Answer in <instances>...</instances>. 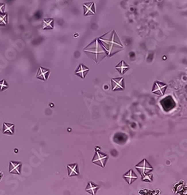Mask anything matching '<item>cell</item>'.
Segmentation results:
<instances>
[{"instance_id": "obj_1", "label": "cell", "mask_w": 187, "mask_h": 195, "mask_svg": "<svg viewBox=\"0 0 187 195\" xmlns=\"http://www.w3.org/2000/svg\"><path fill=\"white\" fill-rule=\"evenodd\" d=\"M117 36L116 32H113V35L112 37H110V39H104V38H99V42H101L102 43H103V45H105V48H107V51H108V55L111 54V51L113 49V48L114 46H119L120 48H123V45H121V42H117L115 41V37Z\"/></svg>"}, {"instance_id": "obj_2", "label": "cell", "mask_w": 187, "mask_h": 195, "mask_svg": "<svg viewBox=\"0 0 187 195\" xmlns=\"http://www.w3.org/2000/svg\"><path fill=\"white\" fill-rule=\"evenodd\" d=\"M85 51L87 52L92 53V54L94 53L96 59H98L99 54H105L106 53V50L100 45V43L99 42V40L98 39H96L94 42H92L89 46H88V48H86Z\"/></svg>"}, {"instance_id": "obj_3", "label": "cell", "mask_w": 187, "mask_h": 195, "mask_svg": "<svg viewBox=\"0 0 187 195\" xmlns=\"http://www.w3.org/2000/svg\"><path fill=\"white\" fill-rule=\"evenodd\" d=\"M107 158H108V155H107L102 154V153L99 152V151L96 150L93 159L92 160V162L99 165V166H101L102 168H104Z\"/></svg>"}, {"instance_id": "obj_4", "label": "cell", "mask_w": 187, "mask_h": 195, "mask_svg": "<svg viewBox=\"0 0 187 195\" xmlns=\"http://www.w3.org/2000/svg\"><path fill=\"white\" fill-rule=\"evenodd\" d=\"M135 168L139 170V172H140L142 176L144 173H147L148 172L151 171L153 169V168L151 167L150 164L148 163L146 159H143L138 165L135 166Z\"/></svg>"}, {"instance_id": "obj_5", "label": "cell", "mask_w": 187, "mask_h": 195, "mask_svg": "<svg viewBox=\"0 0 187 195\" xmlns=\"http://www.w3.org/2000/svg\"><path fill=\"white\" fill-rule=\"evenodd\" d=\"M167 88V85L159 81H155L154 84L152 93H155L157 95H163L165 92V90Z\"/></svg>"}, {"instance_id": "obj_6", "label": "cell", "mask_w": 187, "mask_h": 195, "mask_svg": "<svg viewBox=\"0 0 187 195\" xmlns=\"http://www.w3.org/2000/svg\"><path fill=\"white\" fill-rule=\"evenodd\" d=\"M112 87H113V91L116 90H124V78L119 77V78H113L111 80Z\"/></svg>"}, {"instance_id": "obj_7", "label": "cell", "mask_w": 187, "mask_h": 195, "mask_svg": "<svg viewBox=\"0 0 187 195\" xmlns=\"http://www.w3.org/2000/svg\"><path fill=\"white\" fill-rule=\"evenodd\" d=\"M49 74V70L43 68V67H40L39 70L37 72V74H36V77L39 78V79H41L42 80H47V78H48V76H49L48 75Z\"/></svg>"}, {"instance_id": "obj_8", "label": "cell", "mask_w": 187, "mask_h": 195, "mask_svg": "<svg viewBox=\"0 0 187 195\" xmlns=\"http://www.w3.org/2000/svg\"><path fill=\"white\" fill-rule=\"evenodd\" d=\"M20 167L21 163L20 162H10L9 163V172L10 173H15L20 175Z\"/></svg>"}, {"instance_id": "obj_9", "label": "cell", "mask_w": 187, "mask_h": 195, "mask_svg": "<svg viewBox=\"0 0 187 195\" xmlns=\"http://www.w3.org/2000/svg\"><path fill=\"white\" fill-rule=\"evenodd\" d=\"M96 13L95 11V4L93 3H86L84 4V15H94Z\"/></svg>"}, {"instance_id": "obj_10", "label": "cell", "mask_w": 187, "mask_h": 195, "mask_svg": "<svg viewBox=\"0 0 187 195\" xmlns=\"http://www.w3.org/2000/svg\"><path fill=\"white\" fill-rule=\"evenodd\" d=\"M68 172V176H78L79 175V170H78V164H73V165H68L67 166Z\"/></svg>"}, {"instance_id": "obj_11", "label": "cell", "mask_w": 187, "mask_h": 195, "mask_svg": "<svg viewBox=\"0 0 187 195\" xmlns=\"http://www.w3.org/2000/svg\"><path fill=\"white\" fill-rule=\"evenodd\" d=\"M124 178L126 179V180L128 181V184H131V183L138 178V177H137V175H135V173L133 172L132 169H130V170L128 171V173H126L125 175H124Z\"/></svg>"}, {"instance_id": "obj_12", "label": "cell", "mask_w": 187, "mask_h": 195, "mask_svg": "<svg viewBox=\"0 0 187 195\" xmlns=\"http://www.w3.org/2000/svg\"><path fill=\"white\" fill-rule=\"evenodd\" d=\"M88 70L89 69L88 67H86L83 65V64H80L79 66H78V70H76V74L77 75H78L79 76H81L82 78H85V76H86V73L88 71Z\"/></svg>"}, {"instance_id": "obj_13", "label": "cell", "mask_w": 187, "mask_h": 195, "mask_svg": "<svg viewBox=\"0 0 187 195\" xmlns=\"http://www.w3.org/2000/svg\"><path fill=\"white\" fill-rule=\"evenodd\" d=\"M3 134L13 135L14 134V124H3Z\"/></svg>"}, {"instance_id": "obj_14", "label": "cell", "mask_w": 187, "mask_h": 195, "mask_svg": "<svg viewBox=\"0 0 187 195\" xmlns=\"http://www.w3.org/2000/svg\"><path fill=\"white\" fill-rule=\"evenodd\" d=\"M116 69L117 70H119L120 72V74L123 75V74H124L126 73V71H128L129 70V66L126 64L124 61H121L118 65L116 66Z\"/></svg>"}, {"instance_id": "obj_15", "label": "cell", "mask_w": 187, "mask_h": 195, "mask_svg": "<svg viewBox=\"0 0 187 195\" xmlns=\"http://www.w3.org/2000/svg\"><path fill=\"white\" fill-rule=\"evenodd\" d=\"M54 28V20L45 19L43 20V29H53Z\"/></svg>"}, {"instance_id": "obj_16", "label": "cell", "mask_w": 187, "mask_h": 195, "mask_svg": "<svg viewBox=\"0 0 187 195\" xmlns=\"http://www.w3.org/2000/svg\"><path fill=\"white\" fill-rule=\"evenodd\" d=\"M99 186L93 184L92 182H89L88 183V186H87V187H86V190L87 191V192L90 193L91 194L94 195V194H96V190H99Z\"/></svg>"}, {"instance_id": "obj_17", "label": "cell", "mask_w": 187, "mask_h": 195, "mask_svg": "<svg viewBox=\"0 0 187 195\" xmlns=\"http://www.w3.org/2000/svg\"><path fill=\"white\" fill-rule=\"evenodd\" d=\"M152 177H153L152 174L144 173L142 176V180L143 181H149V182H151V181H152Z\"/></svg>"}, {"instance_id": "obj_18", "label": "cell", "mask_w": 187, "mask_h": 195, "mask_svg": "<svg viewBox=\"0 0 187 195\" xmlns=\"http://www.w3.org/2000/svg\"><path fill=\"white\" fill-rule=\"evenodd\" d=\"M7 15L6 14H4V15H1L0 14V25H4V26H6L7 24Z\"/></svg>"}, {"instance_id": "obj_19", "label": "cell", "mask_w": 187, "mask_h": 195, "mask_svg": "<svg viewBox=\"0 0 187 195\" xmlns=\"http://www.w3.org/2000/svg\"><path fill=\"white\" fill-rule=\"evenodd\" d=\"M8 88V85L5 83V80H3L2 81H0V91H3Z\"/></svg>"}, {"instance_id": "obj_20", "label": "cell", "mask_w": 187, "mask_h": 195, "mask_svg": "<svg viewBox=\"0 0 187 195\" xmlns=\"http://www.w3.org/2000/svg\"><path fill=\"white\" fill-rule=\"evenodd\" d=\"M4 9H5V4H0V13H4Z\"/></svg>"}, {"instance_id": "obj_21", "label": "cell", "mask_w": 187, "mask_h": 195, "mask_svg": "<svg viewBox=\"0 0 187 195\" xmlns=\"http://www.w3.org/2000/svg\"><path fill=\"white\" fill-rule=\"evenodd\" d=\"M1 178H2V172H0V179H1Z\"/></svg>"}]
</instances>
